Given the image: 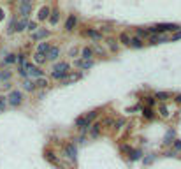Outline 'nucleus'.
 <instances>
[{"mask_svg":"<svg viewBox=\"0 0 181 169\" xmlns=\"http://www.w3.org/2000/svg\"><path fill=\"white\" fill-rule=\"evenodd\" d=\"M46 157H48V159L51 160L53 164H56V159H55V157H53V153H49V151H48V153H46Z\"/></svg>","mask_w":181,"mask_h":169,"instance_id":"33","label":"nucleus"},{"mask_svg":"<svg viewBox=\"0 0 181 169\" xmlns=\"http://www.w3.org/2000/svg\"><path fill=\"white\" fill-rule=\"evenodd\" d=\"M176 102H181V95H178V97H176Z\"/></svg>","mask_w":181,"mask_h":169,"instance_id":"40","label":"nucleus"},{"mask_svg":"<svg viewBox=\"0 0 181 169\" xmlns=\"http://www.w3.org/2000/svg\"><path fill=\"white\" fill-rule=\"evenodd\" d=\"M179 30V25H174V23H160V25H153V27L148 28V32H151L153 35H162L163 32H178Z\"/></svg>","mask_w":181,"mask_h":169,"instance_id":"1","label":"nucleus"},{"mask_svg":"<svg viewBox=\"0 0 181 169\" xmlns=\"http://www.w3.org/2000/svg\"><path fill=\"white\" fill-rule=\"evenodd\" d=\"M58 55H60V49H58V48H51V51L48 53V58H49V60H56Z\"/></svg>","mask_w":181,"mask_h":169,"instance_id":"11","label":"nucleus"},{"mask_svg":"<svg viewBox=\"0 0 181 169\" xmlns=\"http://www.w3.org/2000/svg\"><path fill=\"white\" fill-rule=\"evenodd\" d=\"M19 13H21L23 18H27L28 14L32 13V2H28V0H23V2H19Z\"/></svg>","mask_w":181,"mask_h":169,"instance_id":"3","label":"nucleus"},{"mask_svg":"<svg viewBox=\"0 0 181 169\" xmlns=\"http://www.w3.org/2000/svg\"><path fill=\"white\" fill-rule=\"evenodd\" d=\"M86 35H90V37H92V39H100V34H98V32H95V30H88V32H86Z\"/></svg>","mask_w":181,"mask_h":169,"instance_id":"20","label":"nucleus"},{"mask_svg":"<svg viewBox=\"0 0 181 169\" xmlns=\"http://www.w3.org/2000/svg\"><path fill=\"white\" fill-rule=\"evenodd\" d=\"M32 37H34L35 41H37V39H42V37H48V30H39V32H35Z\"/></svg>","mask_w":181,"mask_h":169,"instance_id":"14","label":"nucleus"},{"mask_svg":"<svg viewBox=\"0 0 181 169\" xmlns=\"http://www.w3.org/2000/svg\"><path fill=\"white\" fill-rule=\"evenodd\" d=\"M167 41V37H163V35H151V42L153 44H160V42H165Z\"/></svg>","mask_w":181,"mask_h":169,"instance_id":"12","label":"nucleus"},{"mask_svg":"<svg viewBox=\"0 0 181 169\" xmlns=\"http://www.w3.org/2000/svg\"><path fill=\"white\" fill-rule=\"evenodd\" d=\"M13 62H16V55H9L5 58V63H13Z\"/></svg>","mask_w":181,"mask_h":169,"instance_id":"25","label":"nucleus"},{"mask_svg":"<svg viewBox=\"0 0 181 169\" xmlns=\"http://www.w3.org/2000/svg\"><path fill=\"white\" fill-rule=\"evenodd\" d=\"M49 21L53 23V25L58 21V11H53V13H51V18H49Z\"/></svg>","mask_w":181,"mask_h":169,"instance_id":"23","label":"nucleus"},{"mask_svg":"<svg viewBox=\"0 0 181 169\" xmlns=\"http://www.w3.org/2000/svg\"><path fill=\"white\" fill-rule=\"evenodd\" d=\"M120 41H121V42H123V44H130V42H132V39H130V37L127 35V34H120Z\"/></svg>","mask_w":181,"mask_h":169,"instance_id":"18","label":"nucleus"},{"mask_svg":"<svg viewBox=\"0 0 181 169\" xmlns=\"http://www.w3.org/2000/svg\"><path fill=\"white\" fill-rule=\"evenodd\" d=\"M25 27H28V21H27V18L19 19V21H18V25H16V27H14V30L21 32V30H25Z\"/></svg>","mask_w":181,"mask_h":169,"instance_id":"8","label":"nucleus"},{"mask_svg":"<svg viewBox=\"0 0 181 169\" xmlns=\"http://www.w3.org/2000/svg\"><path fill=\"white\" fill-rule=\"evenodd\" d=\"M83 58L90 62V58H92V49H90V48H84L83 49Z\"/></svg>","mask_w":181,"mask_h":169,"instance_id":"19","label":"nucleus"},{"mask_svg":"<svg viewBox=\"0 0 181 169\" xmlns=\"http://www.w3.org/2000/svg\"><path fill=\"white\" fill-rule=\"evenodd\" d=\"M49 16V9L48 7H42V9L39 11V19H46Z\"/></svg>","mask_w":181,"mask_h":169,"instance_id":"16","label":"nucleus"},{"mask_svg":"<svg viewBox=\"0 0 181 169\" xmlns=\"http://www.w3.org/2000/svg\"><path fill=\"white\" fill-rule=\"evenodd\" d=\"M9 102L13 104V106H18V104L21 102V94H19L18 90H14V92L9 94Z\"/></svg>","mask_w":181,"mask_h":169,"instance_id":"5","label":"nucleus"},{"mask_svg":"<svg viewBox=\"0 0 181 169\" xmlns=\"http://www.w3.org/2000/svg\"><path fill=\"white\" fill-rule=\"evenodd\" d=\"M155 99H160V101H167V99H169V94H167V92H157V94H155Z\"/></svg>","mask_w":181,"mask_h":169,"instance_id":"17","label":"nucleus"},{"mask_svg":"<svg viewBox=\"0 0 181 169\" xmlns=\"http://www.w3.org/2000/svg\"><path fill=\"white\" fill-rule=\"evenodd\" d=\"M67 71H69V65L67 63H58V65H55V72H53V78H56V79H63V78H67Z\"/></svg>","mask_w":181,"mask_h":169,"instance_id":"2","label":"nucleus"},{"mask_svg":"<svg viewBox=\"0 0 181 169\" xmlns=\"http://www.w3.org/2000/svg\"><path fill=\"white\" fill-rule=\"evenodd\" d=\"M130 46H134V48H142V42H141V39H132Z\"/></svg>","mask_w":181,"mask_h":169,"instance_id":"21","label":"nucleus"},{"mask_svg":"<svg viewBox=\"0 0 181 169\" xmlns=\"http://www.w3.org/2000/svg\"><path fill=\"white\" fill-rule=\"evenodd\" d=\"M76 25V16H69L67 18V23H65V30H72Z\"/></svg>","mask_w":181,"mask_h":169,"instance_id":"9","label":"nucleus"},{"mask_svg":"<svg viewBox=\"0 0 181 169\" xmlns=\"http://www.w3.org/2000/svg\"><path fill=\"white\" fill-rule=\"evenodd\" d=\"M160 115H162V116H167V115H169V113H167V107H165V106H160Z\"/></svg>","mask_w":181,"mask_h":169,"instance_id":"27","label":"nucleus"},{"mask_svg":"<svg viewBox=\"0 0 181 169\" xmlns=\"http://www.w3.org/2000/svg\"><path fill=\"white\" fill-rule=\"evenodd\" d=\"M35 62H37V63H44V62H46L44 55H40V53H35Z\"/></svg>","mask_w":181,"mask_h":169,"instance_id":"22","label":"nucleus"},{"mask_svg":"<svg viewBox=\"0 0 181 169\" xmlns=\"http://www.w3.org/2000/svg\"><path fill=\"white\" fill-rule=\"evenodd\" d=\"M76 65H77V67H83V69H90V67H92L93 63H92V62H88V60H84V62L77 60V62H76Z\"/></svg>","mask_w":181,"mask_h":169,"instance_id":"15","label":"nucleus"},{"mask_svg":"<svg viewBox=\"0 0 181 169\" xmlns=\"http://www.w3.org/2000/svg\"><path fill=\"white\" fill-rule=\"evenodd\" d=\"M172 139H174V130H167V134H165V138H163V143L165 144H169V143H172Z\"/></svg>","mask_w":181,"mask_h":169,"instance_id":"13","label":"nucleus"},{"mask_svg":"<svg viewBox=\"0 0 181 169\" xmlns=\"http://www.w3.org/2000/svg\"><path fill=\"white\" fill-rule=\"evenodd\" d=\"M28 28H30V30L34 32V30H35V28H37V25H35V23H34V21H30V23H28Z\"/></svg>","mask_w":181,"mask_h":169,"instance_id":"36","label":"nucleus"},{"mask_svg":"<svg viewBox=\"0 0 181 169\" xmlns=\"http://www.w3.org/2000/svg\"><path fill=\"white\" fill-rule=\"evenodd\" d=\"M98 127H100L98 123H95V125H93V129H92V134H93V136H97V134H98Z\"/></svg>","mask_w":181,"mask_h":169,"instance_id":"29","label":"nucleus"},{"mask_svg":"<svg viewBox=\"0 0 181 169\" xmlns=\"http://www.w3.org/2000/svg\"><path fill=\"white\" fill-rule=\"evenodd\" d=\"M137 35H139V37H142V35H148V30H142V28H139V30H137Z\"/></svg>","mask_w":181,"mask_h":169,"instance_id":"28","label":"nucleus"},{"mask_svg":"<svg viewBox=\"0 0 181 169\" xmlns=\"http://www.w3.org/2000/svg\"><path fill=\"white\" fill-rule=\"evenodd\" d=\"M65 155L69 157V159H76V155H77V150H76L74 143H69L65 146Z\"/></svg>","mask_w":181,"mask_h":169,"instance_id":"6","label":"nucleus"},{"mask_svg":"<svg viewBox=\"0 0 181 169\" xmlns=\"http://www.w3.org/2000/svg\"><path fill=\"white\" fill-rule=\"evenodd\" d=\"M4 109H5V101L4 99H0V113L4 111Z\"/></svg>","mask_w":181,"mask_h":169,"instance_id":"35","label":"nucleus"},{"mask_svg":"<svg viewBox=\"0 0 181 169\" xmlns=\"http://www.w3.org/2000/svg\"><path fill=\"white\" fill-rule=\"evenodd\" d=\"M179 39H181V32H176V34L171 37V41H179Z\"/></svg>","mask_w":181,"mask_h":169,"instance_id":"32","label":"nucleus"},{"mask_svg":"<svg viewBox=\"0 0 181 169\" xmlns=\"http://www.w3.org/2000/svg\"><path fill=\"white\" fill-rule=\"evenodd\" d=\"M25 71H27L30 76H35V78H39V79L42 78V71H40V69H37V67H34L32 63H28V65L25 67Z\"/></svg>","mask_w":181,"mask_h":169,"instance_id":"4","label":"nucleus"},{"mask_svg":"<svg viewBox=\"0 0 181 169\" xmlns=\"http://www.w3.org/2000/svg\"><path fill=\"white\" fill-rule=\"evenodd\" d=\"M95 116H97V113H95V111H92L90 115H86V120H88V122H92L93 118H95Z\"/></svg>","mask_w":181,"mask_h":169,"instance_id":"30","label":"nucleus"},{"mask_svg":"<svg viewBox=\"0 0 181 169\" xmlns=\"http://www.w3.org/2000/svg\"><path fill=\"white\" fill-rule=\"evenodd\" d=\"M37 84H39V86H46V84H48V81H46V79H42V78H40V79L37 81Z\"/></svg>","mask_w":181,"mask_h":169,"instance_id":"34","label":"nucleus"},{"mask_svg":"<svg viewBox=\"0 0 181 169\" xmlns=\"http://www.w3.org/2000/svg\"><path fill=\"white\" fill-rule=\"evenodd\" d=\"M0 19H4V11L0 9Z\"/></svg>","mask_w":181,"mask_h":169,"instance_id":"39","label":"nucleus"},{"mask_svg":"<svg viewBox=\"0 0 181 169\" xmlns=\"http://www.w3.org/2000/svg\"><path fill=\"white\" fill-rule=\"evenodd\" d=\"M34 86H35L34 83H25V88L27 90H34Z\"/></svg>","mask_w":181,"mask_h":169,"instance_id":"37","label":"nucleus"},{"mask_svg":"<svg viewBox=\"0 0 181 169\" xmlns=\"http://www.w3.org/2000/svg\"><path fill=\"white\" fill-rule=\"evenodd\" d=\"M139 157H141V151H139V150H136V151L132 153V160H137Z\"/></svg>","mask_w":181,"mask_h":169,"instance_id":"31","label":"nucleus"},{"mask_svg":"<svg viewBox=\"0 0 181 169\" xmlns=\"http://www.w3.org/2000/svg\"><path fill=\"white\" fill-rule=\"evenodd\" d=\"M49 51H51V46H49L48 42H40L39 44V51H37V53L44 55V53H49Z\"/></svg>","mask_w":181,"mask_h":169,"instance_id":"7","label":"nucleus"},{"mask_svg":"<svg viewBox=\"0 0 181 169\" xmlns=\"http://www.w3.org/2000/svg\"><path fill=\"white\" fill-rule=\"evenodd\" d=\"M11 72H0V79H9Z\"/></svg>","mask_w":181,"mask_h":169,"instance_id":"26","label":"nucleus"},{"mask_svg":"<svg viewBox=\"0 0 181 169\" xmlns=\"http://www.w3.org/2000/svg\"><path fill=\"white\" fill-rule=\"evenodd\" d=\"M174 146H176L178 150H181V141H176V143H174Z\"/></svg>","mask_w":181,"mask_h":169,"instance_id":"38","label":"nucleus"},{"mask_svg":"<svg viewBox=\"0 0 181 169\" xmlns=\"http://www.w3.org/2000/svg\"><path fill=\"white\" fill-rule=\"evenodd\" d=\"M142 115H144L146 118H153V111H151L150 107H146V109H142Z\"/></svg>","mask_w":181,"mask_h":169,"instance_id":"24","label":"nucleus"},{"mask_svg":"<svg viewBox=\"0 0 181 169\" xmlns=\"http://www.w3.org/2000/svg\"><path fill=\"white\" fill-rule=\"evenodd\" d=\"M76 125H77V127H83V129H86V127H90V122L86 120V116H84V118H77V120H76Z\"/></svg>","mask_w":181,"mask_h":169,"instance_id":"10","label":"nucleus"}]
</instances>
